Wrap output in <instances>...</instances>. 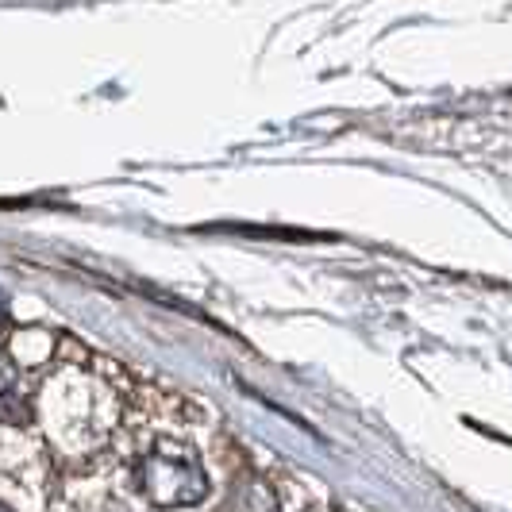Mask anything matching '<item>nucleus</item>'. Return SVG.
<instances>
[{
	"instance_id": "nucleus-4",
	"label": "nucleus",
	"mask_w": 512,
	"mask_h": 512,
	"mask_svg": "<svg viewBox=\"0 0 512 512\" xmlns=\"http://www.w3.org/2000/svg\"><path fill=\"white\" fill-rule=\"evenodd\" d=\"M0 512H8V509H4V505H0Z\"/></svg>"
},
{
	"instance_id": "nucleus-3",
	"label": "nucleus",
	"mask_w": 512,
	"mask_h": 512,
	"mask_svg": "<svg viewBox=\"0 0 512 512\" xmlns=\"http://www.w3.org/2000/svg\"><path fill=\"white\" fill-rule=\"evenodd\" d=\"M0 320H4V301H0Z\"/></svg>"
},
{
	"instance_id": "nucleus-2",
	"label": "nucleus",
	"mask_w": 512,
	"mask_h": 512,
	"mask_svg": "<svg viewBox=\"0 0 512 512\" xmlns=\"http://www.w3.org/2000/svg\"><path fill=\"white\" fill-rule=\"evenodd\" d=\"M0 416L8 420H24V389H20V374L12 362H0Z\"/></svg>"
},
{
	"instance_id": "nucleus-1",
	"label": "nucleus",
	"mask_w": 512,
	"mask_h": 512,
	"mask_svg": "<svg viewBox=\"0 0 512 512\" xmlns=\"http://www.w3.org/2000/svg\"><path fill=\"white\" fill-rule=\"evenodd\" d=\"M143 489L158 505H189L205 493V474L193 459H174V455H151L143 462Z\"/></svg>"
}]
</instances>
